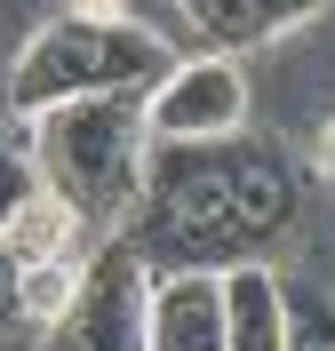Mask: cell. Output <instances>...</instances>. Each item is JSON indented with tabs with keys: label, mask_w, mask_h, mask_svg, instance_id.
I'll return each mask as SVG.
<instances>
[{
	"label": "cell",
	"mask_w": 335,
	"mask_h": 351,
	"mask_svg": "<svg viewBox=\"0 0 335 351\" xmlns=\"http://www.w3.org/2000/svg\"><path fill=\"white\" fill-rule=\"evenodd\" d=\"M0 351H32V335L16 328V263L0 247Z\"/></svg>",
	"instance_id": "8fae6325"
},
{
	"label": "cell",
	"mask_w": 335,
	"mask_h": 351,
	"mask_svg": "<svg viewBox=\"0 0 335 351\" xmlns=\"http://www.w3.org/2000/svg\"><path fill=\"white\" fill-rule=\"evenodd\" d=\"M32 351H40V343H32Z\"/></svg>",
	"instance_id": "5bb4252c"
},
{
	"label": "cell",
	"mask_w": 335,
	"mask_h": 351,
	"mask_svg": "<svg viewBox=\"0 0 335 351\" xmlns=\"http://www.w3.org/2000/svg\"><path fill=\"white\" fill-rule=\"evenodd\" d=\"M144 351H223V280L216 263H168L144 280Z\"/></svg>",
	"instance_id": "5b68a950"
},
{
	"label": "cell",
	"mask_w": 335,
	"mask_h": 351,
	"mask_svg": "<svg viewBox=\"0 0 335 351\" xmlns=\"http://www.w3.org/2000/svg\"><path fill=\"white\" fill-rule=\"evenodd\" d=\"M0 247H8V263H88L104 240L88 232V216H80L64 192L32 184V192L0 216Z\"/></svg>",
	"instance_id": "52a82bcc"
},
{
	"label": "cell",
	"mask_w": 335,
	"mask_h": 351,
	"mask_svg": "<svg viewBox=\"0 0 335 351\" xmlns=\"http://www.w3.org/2000/svg\"><path fill=\"white\" fill-rule=\"evenodd\" d=\"M312 160H319V176H327V184H335V120H327V128H319V144H312Z\"/></svg>",
	"instance_id": "4fadbf2b"
},
{
	"label": "cell",
	"mask_w": 335,
	"mask_h": 351,
	"mask_svg": "<svg viewBox=\"0 0 335 351\" xmlns=\"http://www.w3.org/2000/svg\"><path fill=\"white\" fill-rule=\"evenodd\" d=\"M144 263L128 247H96L80 263V295L56 319V351H144Z\"/></svg>",
	"instance_id": "277c9868"
},
{
	"label": "cell",
	"mask_w": 335,
	"mask_h": 351,
	"mask_svg": "<svg viewBox=\"0 0 335 351\" xmlns=\"http://www.w3.org/2000/svg\"><path fill=\"white\" fill-rule=\"evenodd\" d=\"M24 160L32 184L64 192L88 216L96 240H120L144 199H152V128H144V88L112 96H72L24 120Z\"/></svg>",
	"instance_id": "6da1fadb"
},
{
	"label": "cell",
	"mask_w": 335,
	"mask_h": 351,
	"mask_svg": "<svg viewBox=\"0 0 335 351\" xmlns=\"http://www.w3.org/2000/svg\"><path fill=\"white\" fill-rule=\"evenodd\" d=\"M72 295H80V263H16V328L32 335V343L56 335V319L72 311Z\"/></svg>",
	"instance_id": "9c48e42d"
},
{
	"label": "cell",
	"mask_w": 335,
	"mask_h": 351,
	"mask_svg": "<svg viewBox=\"0 0 335 351\" xmlns=\"http://www.w3.org/2000/svg\"><path fill=\"white\" fill-rule=\"evenodd\" d=\"M327 0H176V24L200 48H223V56H247V48L295 40L303 24L319 16ZM176 32V40H184Z\"/></svg>",
	"instance_id": "8992f818"
},
{
	"label": "cell",
	"mask_w": 335,
	"mask_h": 351,
	"mask_svg": "<svg viewBox=\"0 0 335 351\" xmlns=\"http://www.w3.org/2000/svg\"><path fill=\"white\" fill-rule=\"evenodd\" d=\"M247 112H256V80H247V64L223 56V48L176 56V64L144 88V128H152V144H168V152L240 136Z\"/></svg>",
	"instance_id": "3957f363"
},
{
	"label": "cell",
	"mask_w": 335,
	"mask_h": 351,
	"mask_svg": "<svg viewBox=\"0 0 335 351\" xmlns=\"http://www.w3.org/2000/svg\"><path fill=\"white\" fill-rule=\"evenodd\" d=\"M176 64V32L160 24H136V16H56L40 24L24 56L8 64V112L32 120L48 104H72V96H112V88H152L160 72Z\"/></svg>",
	"instance_id": "7a4b0ae2"
},
{
	"label": "cell",
	"mask_w": 335,
	"mask_h": 351,
	"mask_svg": "<svg viewBox=\"0 0 335 351\" xmlns=\"http://www.w3.org/2000/svg\"><path fill=\"white\" fill-rule=\"evenodd\" d=\"M216 280H223V351H288V287L271 263L232 256Z\"/></svg>",
	"instance_id": "ba28073f"
},
{
	"label": "cell",
	"mask_w": 335,
	"mask_h": 351,
	"mask_svg": "<svg viewBox=\"0 0 335 351\" xmlns=\"http://www.w3.org/2000/svg\"><path fill=\"white\" fill-rule=\"evenodd\" d=\"M32 192V160H24V120L16 128H0V216Z\"/></svg>",
	"instance_id": "30bf717a"
},
{
	"label": "cell",
	"mask_w": 335,
	"mask_h": 351,
	"mask_svg": "<svg viewBox=\"0 0 335 351\" xmlns=\"http://www.w3.org/2000/svg\"><path fill=\"white\" fill-rule=\"evenodd\" d=\"M64 16H88V24H104V16H136V0H64Z\"/></svg>",
	"instance_id": "7c38bea8"
}]
</instances>
